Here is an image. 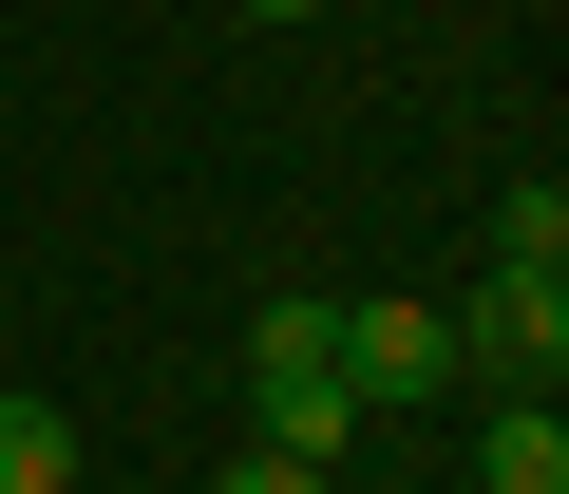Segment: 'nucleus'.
Masks as SVG:
<instances>
[{"mask_svg": "<svg viewBox=\"0 0 569 494\" xmlns=\"http://www.w3.org/2000/svg\"><path fill=\"white\" fill-rule=\"evenodd\" d=\"M247 437L266 456H342L361 437V399H342V305H247Z\"/></svg>", "mask_w": 569, "mask_h": 494, "instance_id": "1", "label": "nucleus"}, {"mask_svg": "<svg viewBox=\"0 0 569 494\" xmlns=\"http://www.w3.org/2000/svg\"><path fill=\"white\" fill-rule=\"evenodd\" d=\"M550 362H569V267H493L456 305V381L475 399H550Z\"/></svg>", "mask_w": 569, "mask_h": 494, "instance_id": "2", "label": "nucleus"}, {"mask_svg": "<svg viewBox=\"0 0 569 494\" xmlns=\"http://www.w3.org/2000/svg\"><path fill=\"white\" fill-rule=\"evenodd\" d=\"M437 381H456V324H437V305H399V286L342 305V399H361V418H399V399H437Z\"/></svg>", "mask_w": 569, "mask_h": 494, "instance_id": "3", "label": "nucleus"}, {"mask_svg": "<svg viewBox=\"0 0 569 494\" xmlns=\"http://www.w3.org/2000/svg\"><path fill=\"white\" fill-rule=\"evenodd\" d=\"M475 475H493V494H569V418H550V399H493V418H475Z\"/></svg>", "mask_w": 569, "mask_h": 494, "instance_id": "4", "label": "nucleus"}, {"mask_svg": "<svg viewBox=\"0 0 569 494\" xmlns=\"http://www.w3.org/2000/svg\"><path fill=\"white\" fill-rule=\"evenodd\" d=\"M0 494H77V418L58 399H0Z\"/></svg>", "mask_w": 569, "mask_h": 494, "instance_id": "5", "label": "nucleus"}, {"mask_svg": "<svg viewBox=\"0 0 569 494\" xmlns=\"http://www.w3.org/2000/svg\"><path fill=\"white\" fill-rule=\"evenodd\" d=\"M493 267H569V190H550V171H512V209H493Z\"/></svg>", "mask_w": 569, "mask_h": 494, "instance_id": "6", "label": "nucleus"}, {"mask_svg": "<svg viewBox=\"0 0 569 494\" xmlns=\"http://www.w3.org/2000/svg\"><path fill=\"white\" fill-rule=\"evenodd\" d=\"M209 494H323V456H266V437H228V475Z\"/></svg>", "mask_w": 569, "mask_h": 494, "instance_id": "7", "label": "nucleus"}, {"mask_svg": "<svg viewBox=\"0 0 569 494\" xmlns=\"http://www.w3.org/2000/svg\"><path fill=\"white\" fill-rule=\"evenodd\" d=\"M228 20H305V0H228Z\"/></svg>", "mask_w": 569, "mask_h": 494, "instance_id": "8", "label": "nucleus"}]
</instances>
